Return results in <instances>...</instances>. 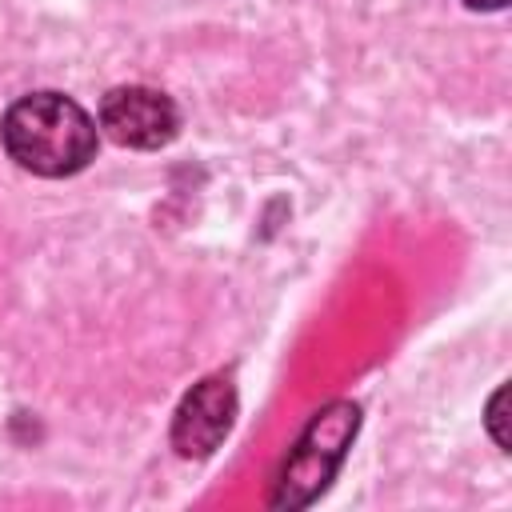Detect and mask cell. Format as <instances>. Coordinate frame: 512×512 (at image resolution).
<instances>
[{
    "label": "cell",
    "mask_w": 512,
    "mask_h": 512,
    "mask_svg": "<svg viewBox=\"0 0 512 512\" xmlns=\"http://www.w3.org/2000/svg\"><path fill=\"white\" fill-rule=\"evenodd\" d=\"M8 156L36 176H72L96 156V120L60 92L20 96L0 124Z\"/></svg>",
    "instance_id": "cell-1"
},
{
    "label": "cell",
    "mask_w": 512,
    "mask_h": 512,
    "mask_svg": "<svg viewBox=\"0 0 512 512\" xmlns=\"http://www.w3.org/2000/svg\"><path fill=\"white\" fill-rule=\"evenodd\" d=\"M360 428V408L352 400H332L324 404L308 428L300 432L296 448L288 452L284 468H280V480H276V492H272V504L276 508H304L312 504L328 480L336 476L352 436Z\"/></svg>",
    "instance_id": "cell-2"
},
{
    "label": "cell",
    "mask_w": 512,
    "mask_h": 512,
    "mask_svg": "<svg viewBox=\"0 0 512 512\" xmlns=\"http://www.w3.org/2000/svg\"><path fill=\"white\" fill-rule=\"evenodd\" d=\"M100 128L124 148H164L180 128V112L164 92L124 84L100 100Z\"/></svg>",
    "instance_id": "cell-3"
},
{
    "label": "cell",
    "mask_w": 512,
    "mask_h": 512,
    "mask_svg": "<svg viewBox=\"0 0 512 512\" xmlns=\"http://www.w3.org/2000/svg\"><path fill=\"white\" fill-rule=\"evenodd\" d=\"M232 420H236V388H232V380L228 376H208L176 408L172 448L180 456H188V460H200V456L220 448V440L228 436Z\"/></svg>",
    "instance_id": "cell-4"
},
{
    "label": "cell",
    "mask_w": 512,
    "mask_h": 512,
    "mask_svg": "<svg viewBox=\"0 0 512 512\" xmlns=\"http://www.w3.org/2000/svg\"><path fill=\"white\" fill-rule=\"evenodd\" d=\"M504 400H508V388H500V392L492 396V404H488V428H492V436H496L500 448H508V432H504Z\"/></svg>",
    "instance_id": "cell-5"
},
{
    "label": "cell",
    "mask_w": 512,
    "mask_h": 512,
    "mask_svg": "<svg viewBox=\"0 0 512 512\" xmlns=\"http://www.w3.org/2000/svg\"><path fill=\"white\" fill-rule=\"evenodd\" d=\"M464 4H468V8H488V12H492V8H504L508 0H464Z\"/></svg>",
    "instance_id": "cell-6"
}]
</instances>
